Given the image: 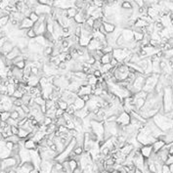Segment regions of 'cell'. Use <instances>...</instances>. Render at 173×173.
<instances>
[{"instance_id":"obj_1","label":"cell","mask_w":173,"mask_h":173,"mask_svg":"<svg viewBox=\"0 0 173 173\" xmlns=\"http://www.w3.org/2000/svg\"><path fill=\"white\" fill-rule=\"evenodd\" d=\"M136 139L139 142L141 146H152L157 140L150 133L149 129L147 128L146 125H144L142 128L138 131L136 135Z\"/></svg>"},{"instance_id":"obj_2","label":"cell","mask_w":173,"mask_h":173,"mask_svg":"<svg viewBox=\"0 0 173 173\" xmlns=\"http://www.w3.org/2000/svg\"><path fill=\"white\" fill-rule=\"evenodd\" d=\"M152 121L162 132H165L173 128V119H169L164 116V113H158L152 117Z\"/></svg>"},{"instance_id":"obj_3","label":"cell","mask_w":173,"mask_h":173,"mask_svg":"<svg viewBox=\"0 0 173 173\" xmlns=\"http://www.w3.org/2000/svg\"><path fill=\"white\" fill-rule=\"evenodd\" d=\"M116 122L120 126V127H124V126L129 125L131 122L130 114L127 113L126 111H122V113H120L118 116H117V119Z\"/></svg>"},{"instance_id":"obj_4","label":"cell","mask_w":173,"mask_h":173,"mask_svg":"<svg viewBox=\"0 0 173 173\" xmlns=\"http://www.w3.org/2000/svg\"><path fill=\"white\" fill-rule=\"evenodd\" d=\"M54 160H41L39 167L37 168L39 173H50L52 170Z\"/></svg>"},{"instance_id":"obj_5","label":"cell","mask_w":173,"mask_h":173,"mask_svg":"<svg viewBox=\"0 0 173 173\" xmlns=\"http://www.w3.org/2000/svg\"><path fill=\"white\" fill-rule=\"evenodd\" d=\"M15 46H16V43L13 42L11 39H9L8 38V40L4 43V45H3V47L1 48V54L6 56L9 52H11L12 50L14 49Z\"/></svg>"},{"instance_id":"obj_6","label":"cell","mask_w":173,"mask_h":173,"mask_svg":"<svg viewBox=\"0 0 173 173\" xmlns=\"http://www.w3.org/2000/svg\"><path fill=\"white\" fill-rule=\"evenodd\" d=\"M140 154L145 160H149L152 154V146H142L140 148Z\"/></svg>"},{"instance_id":"obj_7","label":"cell","mask_w":173,"mask_h":173,"mask_svg":"<svg viewBox=\"0 0 173 173\" xmlns=\"http://www.w3.org/2000/svg\"><path fill=\"white\" fill-rule=\"evenodd\" d=\"M34 23L29 20V18H23V19L21 21L20 26H19V29H23V30H28V29L32 28Z\"/></svg>"},{"instance_id":"obj_8","label":"cell","mask_w":173,"mask_h":173,"mask_svg":"<svg viewBox=\"0 0 173 173\" xmlns=\"http://www.w3.org/2000/svg\"><path fill=\"white\" fill-rule=\"evenodd\" d=\"M22 55V52H21V50L18 48L17 46L14 47V49L12 50L11 52H9L7 55H6V59H7L8 61L10 62H13L15 59H16L17 57H19V56Z\"/></svg>"},{"instance_id":"obj_9","label":"cell","mask_w":173,"mask_h":173,"mask_svg":"<svg viewBox=\"0 0 173 173\" xmlns=\"http://www.w3.org/2000/svg\"><path fill=\"white\" fill-rule=\"evenodd\" d=\"M19 157L21 158V161L22 163L23 162H28V161H30V152L26 150L25 148H22L19 152Z\"/></svg>"},{"instance_id":"obj_10","label":"cell","mask_w":173,"mask_h":173,"mask_svg":"<svg viewBox=\"0 0 173 173\" xmlns=\"http://www.w3.org/2000/svg\"><path fill=\"white\" fill-rule=\"evenodd\" d=\"M165 142L162 140H160V139H157L155 141V143L152 144V152L154 154H157V152H158L160 151L161 149H163L164 147H165Z\"/></svg>"},{"instance_id":"obj_11","label":"cell","mask_w":173,"mask_h":173,"mask_svg":"<svg viewBox=\"0 0 173 173\" xmlns=\"http://www.w3.org/2000/svg\"><path fill=\"white\" fill-rule=\"evenodd\" d=\"M23 148L28 151H36L38 149V145L32 139H26L23 144Z\"/></svg>"},{"instance_id":"obj_12","label":"cell","mask_w":173,"mask_h":173,"mask_svg":"<svg viewBox=\"0 0 173 173\" xmlns=\"http://www.w3.org/2000/svg\"><path fill=\"white\" fill-rule=\"evenodd\" d=\"M103 28H104L105 33H106V35H107V34L113 33V32L114 30H116V26L113 25V23H111L103 22Z\"/></svg>"},{"instance_id":"obj_13","label":"cell","mask_w":173,"mask_h":173,"mask_svg":"<svg viewBox=\"0 0 173 173\" xmlns=\"http://www.w3.org/2000/svg\"><path fill=\"white\" fill-rule=\"evenodd\" d=\"M83 95H91V86L90 85H83V86H80L79 88L78 92H77V96H83Z\"/></svg>"},{"instance_id":"obj_14","label":"cell","mask_w":173,"mask_h":173,"mask_svg":"<svg viewBox=\"0 0 173 173\" xmlns=\"http://www.w3.org/2000/svg\"><path fill=\"white\" fill-rule=\"evenodd\" d=\"M134 149H135V148H134L133 146L131 145V144H129V143L126 142L125 145L123 146L122 148L119 150V151H120V152H121V154H122L123 155H125V157H127V155H128L129 154H130V152H131L132 151H133Z\"/></svg>"},{"instance_id":"obj_15","label":"cell","mask_w":173,"mask_h":173,"mask_svg":"<svg viewBox=\"0 0 173 173\" xmlns=\"http://www.w3.org/2000/svg\"><path fill=\"white\" fill-rule=\"evenodd\" d=\"M9 23H10V16L9 15H6V16L0 18V29L5 28Z\"/></svg>"},{"instance_id":"obj_16","label":"cell","mask_w":173,"mask_h":173,"mask_svg":"<svg viewBox=\"0 0 173 173\" xmlns=\"http://www.w3.org/2000/svg\"><path fill=\"white\" fill-rule=\"evenodd\" d=\"M73 106L75 107L76 111H79V110H82V108H85V103L77 96V98L75 99L74 103H73Z\"/></svg>"},{"instance_id":"obj_17","label":"cell","mask_w":173,"mask_h":173,"mask_svg":"<svg viewBox=\"0 0 173 173\" xmlns=\"http://www.w3.org/2000/svg\"><path fill=\"white\" fill-rule=\"evenodd\" d=\"M111 58H113V54H104L100 59V63L102 64V66L103 65H108L110 64Z\"/></svg>"},{"instance_id":"obj_18","label":"cell","mask_w":173,"mask_h":173,"mask_svg":"<svg viewBox=\"0 0 173 173\" xmlns=\"http://www.w3.org/2000/svg\"><path fill=\"white\" fill-rule=\"evenodd\" d=\"M77 13H78V11L76 10L74 7H70V8L67 9V10H66L67 17L69 18V19H73V18L76 16V14Z\"/></svg>"},{"instance_id":"obj_19","label":"cell","mask_w":173,"mask_h":173,"mask_svg":"<svg viewBox=\"0 0 173 173\" xmlns=\"http://www.w3.org/2000/svg\"><path fill=\"white\" fill-rule=\"evenodd\" d=\"M120 9H123V10H132L133 9V3H132V1H121Z\"/></svg>"},{"instance_id":"obj_20","label":"cell","mask_w":173,"mask_h":173,"mask_svg":"<svg viewBox=\"0 0 173 173\" xmlns=\"http://www.w3.org/2000/svg\"><path fill=\"white\" fill-rule=\"evenodd\" d=\"M72 152H74V155H76V157H80V155H82V154L84 152L83 147H82V146H78V145H75V147L72 150Z\"/></svg>"},{"instance_id":"obj_21","label":"cell","mask_w":173,"mask_h":173,"mask_svg":"<svg viewBox=\"0 0 173 173\" xmlns=\"http://www.w3.org/2000/svg\"><path fill=\"white\" fill-rule=\"evenodd\" d=\"M28 134L29 133L26 130H25V129H23V128H20L18 137H19L21 140H26L28 139Z\"/></svg>"},{"instance_id":"obj_22","label":"cell","mask_w":173,"mask_h":173,"mask_svg":"<svg viewBox=\"0 0 173 173\" xmlns=\"http://www.w3.org/2000/svg\"><path fill=\"white\" fill-rule=\"evenodd\" d=\"M103 26V19H95L94 20V25H93V29L95 31H98L101 26Z\"/></svg>"},{"instance_id":"obj_23","label":"cell","mask_w":173,"mask_h":173,"mask_svg":"<svg viewBox=\"0 0 173 173\" xmlns=\"http://www.w3.org/2000/svg\"><path fill=\"white\" fill-rule=\"evenodd\" d=\"M56 103H57V105H58V108H61V110L64 111H66L67 108V107H69V104H67V102L63 101V100H61V99L59 100V101L56 102Z\"/></svg>"},{"instance_id":"obj_24","label":"cell","mask_w":173,"mask_h":173,"mask_svg":"<svg viewBox=\"0 0 173 173\" xmlns=\"http://www.w3.org/2000/svg\"><path fill=\"white\" fill-rule=\"evenodd\" d=\"M26 38H28V40H32V39H35L37 36H36V34H35V32H34V30L32 28H30V29H28L26 30Z\"/></svg>"},{"instance_id":"obj_25","label":"cell","mask_w":173,"mask_h":173,"mask_svg":"<svg viewBox=\"0 0 173 173\" xmlns=\"http://www.w3.org/2000/svg\"><path fill=\"white\" fill-rule=\"evenodd\" d=\"M75 111H76V108H75L74 106H73V104H72V105H69V107H67V111H65V113H67V114H69L70 116H74V113H75Z\"/></svg>"},{"instance_id":"obj_26","label":"cell","mask_w":173,"mask_h":173,"mask_svg":"<svg viewBox=\"0 0 173 173\" xmlns=\"http://www.w3.org/2000/svg\"><path fill=\"white\" fill-rule=\"evenodd\" d=\"M10 118V111H2L0 113V120L1 121H7Z\"/></svg>"},{"instance_id":"obj_27","label":"cell","mask_w":173,"mask_h":173,"mask_svg":"<svg viewBox=\"0 0 173 173\" xmlns=\"http://www.w3.org/2000/svg\"><path fill=\"white\" fill-rule=\"evenodd\" d=\"M28 18H29V20H30L33 23L38 22V20H39V16H38V15L35 13V12H30V14H29Z\"/></svg>"},{"instance_id":"obj_28","label":"cell","mask_w":173,"mask_h":173,"mask_svg":"<svg viewBox=\"0 0 173 173\" xmlns=\"http://www.w3.org/2000/svg\"><path fill=\"white\" fill-rule=\"evenodd\" d=\"M10 118L14 119V120H17V121H19L21 119V117L19 116V113H18V111H16V108H15L14 111H10Z\"/></svg>"},{"instance_id":"obj_29","label":"cell","mask_w":173,"mask_h":173,"mask_svg":"<svg viewBox=\"0 0 173 173\" xmlns=\"http://www.w3.org/2000/svg\"><path fill=\"white\" fill-rule=\"evenodd\" d=\"M5 141H9V142H12L13 144H19L21 139L18 136H15V135H12V136L8 137Z\"/></svg>"},{"instance_id":"obj_30","label":"cell","mask_w":173,"mask_h":173,"mask_svg":"<svg viewBox=\"0 0 173 173\" xmlns=\"http://www.w3.org/2000/svg\"><path fill=\"white\" fill-rule=\"evenodd\" d=\"M45 102H46V101H45V100H44L41 96H39V97H35V98H34V103H35L36 105L40 106V107H41V106H44V105H45Z\"/></svg>"},{"instance_id":"obj_31","label":"cell","mask_w":173,"mask_h":173,"mask_svg":"<svg viewBox=\"0 0 173 173\" xmlns=\"http://www.w3.org/2000/svg\"><path fill=\"white\" fill-rule=\"evenodd\" d=\"M14 66L16 67L17 69H19L20 70H23L25 69V67H26V61H21V62H19V63L15 64Z\"/></svg>"},{"instance_id":"obj_32","label":"cell","mask_w":173,"mask_h":173,"mask_svg":"<svg viewBox=\"0 0 173 173\" xmlns=\"http://www.w3.org/2000/svg\"><path fill=\"white\" fill-rule=\"evenodd\" d=\"M113 48L110 45L105 46L104 48L102 49L103 54H113Z\"/></svg>"},{"instance_id":"obj_33","label":"cell","mask_w":173,"mask_h":173,"mask_svg":"<svg viewBox=\"0 0 173 173\" xmlns=\"http://www.w3.org/2000/svg\"><path fill=\"white\" fill-rule=\"evenodd\" d=\"M65 126H66V127L67 128V130H69V131L75 129V125H74V123L72 122V120H69V121H66V123H65Z\"/></svg>"},{"instance_id":"obj_34","label":"cell","mask_w":173,"mask_h":173,"mask_svg":"<svg viewBox=\"0 0 173 173\" xmlns=\"http://www.w3.org/2000/svg\"><path fill=\"white\" fill-rule=\"evenodd\" d=\"M51 124H53V119L50 118V117H48V116H45V118H44L43 122H42V125L46 126L47 127V126H49Z\"/></svg>"},{"instance_id":"obj_35","label":"cell","mask_w":173,"mask_h":173,"mask_svg":"<svg viewBox=\"0 0 173 173\" xmlns=\"http://www.w3.org/2000/svg\"><path fill=\"white\" fill-rule=\"evenodd\" d=\"M58 69H59V70H67V63H66V62H61V63L58 65Z\"/></svg>"},{"instance_id":"obj_36","label":"cell","mask_w":173,"mask_h":173,"mask_svg":"<svg viewBox=\"0 0 173 173\" xmlns=\"http://www.w3.org/2000/svg\"><path fill=\"white\" fill-rule=\"evenodd\" d=\"M134 4L138 9L145 7V1H143V0H137V1H134Z\"/></svg>"},{"instance_id":"obj_37","label":"cell","mask_w":173,"mask_h":173,"mask_svg":"<svg viewBox=\"0 0 173 173\" xmlns=\"http://www.w3.org/2000/svg\"><path fill=\"white\" fill-rule=\"evenodd\" d=\"M23 94L22 92H21L20 90H18V89H17V90L14 92L13 96H12V97H14V98H16V99H22V98H23Z\"/></svg>"},{"instance_id":"obj_38","label":"cell","mask_w":173,"mask_h":173,"mask_svg":"<svg viewBox=\"0 0 173 173\" xmlns=\"http://www.w3.org/2000/svg\"><path fill=\"white\" fill-rule=\"evenodd\" d=\"M21 108H22V110L23 111V113H25L26 116H28V114L30 113V108H29V106H28V105H23Z\"/></svg>"},{"instance_id":"obj_39","label":"cell","mask_w":173,"mask_h":173,"mask_svg":"<svg viewBox=\"0 0 173 173\" xmlns=\"http://www.w3.org/2000/svg\"><path fill=\"white\" fill-rule=\"evenodd\" d=\"M19 130H20V127H19V126H12V127H11L12 135L18 136V134H19Z\"/></svg>"},{"instance_id":"obj_40","label":"cell","mask_w":173,"mask_h":173,"mask_svg":"<svg viewBox=\"0 0 173 173\" xmlns=\"http://www.w3.org/2000/svg\"><path fill=\"white\" fill-rule=\"evenodd\" d=\"M6 122H7V125L10 126V127H12V126H18V121H17V120H14L12 118H9Z\"/></svg>"},{"instance_id":"obj_41","label":"cell","mask_w":173,"mask_h":173,"mask_svg":"<svg viewBox=\"0 0 173 173\" xmlns=\"http://www.w3.org/2000/svg\"><path fill=\"white\" fill-rule=\"evenodd\" d=\"M93 75H94V77L100 78V77H102L103 73H102V72H101L100 69H95V70L93 72Z\"/></svg>"},{"instance_id":"obj_42","label":"cell","mask_w":173,"mask_h":173,"mask_svg":"<svg viewBox=\"0 0 173 173\" xmlns=\"http://www.w3.org/2000/svg\"><path fill=\"white\" fill-rule=\"evenodd\" d=\"M64 113H65L64 111H62L61 108H58L57 110H56V114H55V117H56V118H59V117H62V116H63Z\"/></svg>"},{"instance_id":"obj_43","label":"cell","mask_w":173,"mask_h":173,"mask_svg":"<svg viewBox=\"0 0 173 173\" xmlns=\"http://www.w3.org/2000/svg\"><path fill=\"white\" fill-rule=\"evenodd\" d=\"M14 145H15V144H13L12 142H9V141H5V147H6V148H7L10 152L12 151V150H13Z\"/></svg>"},{"instance_id":"obj_44","label":"cell","mask_w":173,"mask_h":173,"mask_svg":"<svg viewBox=\"0 0 173 173\" xmlns=\"http://www.w3.org/2000/svg\"><path fill=\"white\" fill-rule=\"evenodd\" d=\"M79 98H80L82 101H83L85 104H86V103L91 99V95H83V96H80Z\"/></svg>"},{"instance_id":"obj_45","label":"cell","mask_w":173,"mask_h":173,"mask_svg":"<svg viewBox=\"0 0 173 173\" xmlns=\"http://www.w3.org/2000/svg\"><path fill=\"white\" fill-rule=\"evenodd\" d=\"M118 64H119V63L116 60V59H114V58H111V62H110V65H111V67H116L117 66H118Z\"/></svg>"},{"instance_id":"obj_46","label":"cell","mask_w":173,"mask_h":173,"mask_svg":"<svg viewBox=\"0 0 173 173\" xmlns=\"http://www.w3.org/2000/svg\"><path fill=\"white\" fill-rule=\"evenodd\" d=\"M7 40H8V36H5V37H0V50H1V48L3 47V45H4V43H5Z\"/></svg>"},{"instance_id":"obj_47","label":"cell","mask_w":173,"mask_h":173,"mask_svg":"<svg viewBox=\"0 0 173 173\" xmlns=\"http://www.w3.org/2000/svg\"><path fill=\"white\" fill-rule=\"evenodd\" d=\"M161 173H171L169 170V167L168 165H166V164H163L162 165V170H161Z\"/></svg>"},{"instance_id":"obj_48","label":"cell","mask_w":173,"mask_h":173,"mask_svg":"<svg viewBox=\"0 0 173 173\" xmlns=\"http://www.w3.org/2000/svg\"><path fill=\"white\" fill-rule=\"evenodd\" d=\"M72 173H83V168H82V167L78 164V166L76 167V168L73 170Z\"/></svg>"},{"instance_id":"obj_49","label":"cell","mask_w":173,"mask_h":173,"mask_svg":"<svg viewBox=\"0 0 173 173\" xmlns=\"http://www.w3.org/2000/svg\"><path fill=\"white\" fill-rule=\"evenodd\" d=\"M172 163H173V155H168V158H167L165 164L166 165H170Z\"/></svg>"},{"instance_id":"obj_50","label":"cell","mask_w":173,"mask_h":173,"mask_svg":"<svg viewBox=\"0 0 173 173\" xmlns=\"http://www.w3.org/2000/svg\"><path fill=\"white\" fill-rule=\"evenodd\" d=\"M6 126H8L7 125V122H6V121H1V120H0V129L5 128Z\"/></svg>"},{"instance_id":"obj_51","label":"cell","mask_w":173,"mask_h":173,"mask_svg":"<svg viewBox=\"0 0 173 173\" xmlns=\"http://www.w3.org/2000/svg\"><path fill=\"white\" fill-rule=\"evenodd\" d=\"M134 173H143V171L141 169H138V168H135L134 170Z\"/></svg>"},{"instance_id":"obj_52","label":"cell","mask_w":173,"mask_h":173,"mask_svg":"<svg viewBox=\"0 0 173 173\" xmlns=\"http://www.w3.org/2000/svg\"><path fill=\"white\" fill-rule=\"evenodd\" d=\"M168 167H169V170H170V172L173 173V163H172V164H170V165H168Z\"/></svg>"},{"instance_id":"obj_53","label":"cell","mask_w":173,"mask_h":173,"mask_svg":"<svg viewBox=\"0 0 173 173\" xmlns=\"http://www.w3.org/2000/svg\"><path fill=\"white\" fill-rule=\"evenodd\" d=\"M2 81H3V76H2V75H0V85L2 84Z\"/></svg>"}]
</instances>
